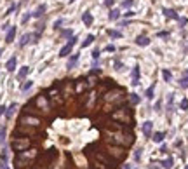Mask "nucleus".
<instances>
[{
  "label": "nucleus",
  "mask_w": 188,
  "mask_h": 169,
  "mask_svg": "<svg viewBox=\"0 0 188 169\" xmlns=\"http://www.w3.org/2000/svg\"><path fill=\"white\" fill-rule=\"evenodd\" d=\"M30 145H31V141L28 140V138H25V140H19V138H16V140L12 141V148L19 154V152H25V150H28L30 148Z\"/></svg>",
  "instance_id": "f257e3e1"
},
{
  "label": "nucleus",
  "mask_w": 188,
  "mask_h": 169,
  "mask_svg": "<svg viewBox=\"0 0 188 169\" xmlns=\"http://www.w3.org/2000/svg\"><path fill=\"white\" fill-rule=\"evenodd\" d=\"M75 44H77V37H70L68 44H66V45H63L61 51H59V58L70 56V52H71V49H73V45H75Z\"/></svg>",
  "instance_id": "f03ea898"
},
{
  "label": "nucleus",
  "mask_w": 188,
  "mask_h": 169,
  "mask_svg": "<svg viewBox=\"0 0 188 169\" xmlns=\"http://www.w3.org/2000/svg\"><path fill=\"white\" fill-rule=\"evenodd\" d=\"M143 134H145L146 138H152V134H153V122L152 120H146L145 124H143Z\"/></svg>",
  "instance_id": "7ed1b4c3"
},
{
  "label": "nucleus",
  "mask_w": 188,
  "mask_h": 169,
  "mask_svg": "<svg viewBox=\"0 0 188 169\" xmlns=\"http://www.w3.org/2000/svg\"><path fill=\"white\" fill-rule=\"evenodd\" d=\"M162 12H164V16H166L167 19H180V16H178V12L174 11V9H162Z\"/></svg>",
  "instance_id": "20e7f679"
},
{
  "label": "nucleus",
  "mask_w": 188,
  "mask_h": 169,
  "mask_svg": "<svg viewBox=\"0 0 188 169\" xmlns=\"http://www.w3.org/2000/svg\"><path fill=\"white\" fill-rule=\"evenodd\" d=\"M136 45H139V47H146V45H150V38L146 35H139L138 38H136Z\"/></svg>",
  "instance_id": "39448f33"
},
{
  "label": "nucleus",
  "mask_w": 188,
  "mask_h": 169,
  "mask_svg": "<svg viewBox=\"0 0 188 169\" xmlns=\"http://www.w3.org/2000/svg\"><path fill=\"white\" fill-rule=\"evenodd\" d=\"M139 78H141V73H139V66L136 65L132 70V85H139Z\"/></svg>",
  "instance_id": "423d86ee"
},
{
  "label": "nucleus",
  "mask_w": 188,
  "mask_h": 169,
  "mask_svg": "<svg viewBox=\"0 0 188 169\" xmlns=\"http://www.w3.org/2000/svg\"><path fill=\"white\" fill-rule=\"evenodd\" d=\"M45 4H40V5H38V7L35 9L33 12H31V18H42V16H44V12H45Z\"/></svg>",
  "instance_id": "0eeeda50"
},
{
  "label": "nucleus",
  "mask_w": 188,
  "mask_h": 169,
  "mask_svg": "<svg viewBox=\"0 0 188 169\" xmlns=\"http://www.w3.org/2000/svg\"><path fill=\"white\" fill-rule=\"evenodd\" d=\"M14 37H16V26H9V30H7V35H5V42L11 44L14 40Z\"/></svg>",
  "instance_id": "6e6552de"
},
{
  "label": "nucleus",
  "mask_w": 188,
  "mask_h": 169,
  "mask_svg": "<svg viewBox=\"0 0 188 169\" xmlns=\"http://www.w3.org/2000/svg\"><path fill=\"white\" fill-rule=\"evenodd\" d=\"M31 37H33V33H25V35L21 37V40H19V47H25L26 44L31 42Z\"/></svg>",
  "instance_id": "1a4fd4ad"
},
{
  "label": "nucleus",
  "mask_w": 188,
  "mask_h": 169,
  "mask_svg": "<svg viewBox=\"0 0 188 169\" xmlns=\"http://www.w3.org/2000/svg\"><path fill=\"white\" fill-rule=\"evenodd\" d=\"M78 56H80V54H73V56H71V58L68 59V63H66V68H68V70L75 68V65L78 63Z\"/></svg>",
  "instance_id": "9d476101"
},
{
  "label": "nucleus",
  "mask_w": 188,
  "mask_h": 169,
  "mask_svg": "<svg viewBox=\"0 0 188 169\" xmlns=\"http://www.w3.org/2000/svg\"><path fill=\"white\" fill-rule=\"evenodd\" d=\"M16 63H18V59H16V56L9 58V61L5 63V68H7L9 71H14V70H16Z\"/></svg>",
  "instance_id": "9b49d317"
},
{
  "label": "nucleus",
  "mask_w": 188,
  "mask_h": 169,
  "mask_svg": "<svg viewBox=\"0 0 188 169\" xmlns=\"http://www.w3.org/2000/svg\"><path fill=\"white\" fill-rule=\"evenodd\" d=\"M28 73H30V66H23V68L18 71V80H23V78L26 77Z\"/></svg>",
  "instance_id": "f8f14e48"
},
{
  "label": "nucleus",
  "mask_w": 188,
  "mask_h": 169,
  "mask_svg": "<svg viewBox=\"0 0 188 169\" xmlns=\"http://www.w3.org/2000/svg\"><path fill=\"white\" fill-rule=\"evenodd\" d=\"M16 108H18V103H12V105L9 106V108H5V117H7V119H11V117L14 115Z\"/></svg>",
  "instance_id": "ddd939ff"
},
{
  "label": "nucleus",
  "mask_w": 188,
  "mask_h": 169,
  "mask_svg": "<svg viewBox=\"0 0 188 169\" xmlns=\"http://www.w3.org/2000/svg\"><path fill=\"white\" fill-rule=\"evenodd\" d=\"M164 138H166V133H153L152 134V140L155 141V143H162Z\"/></svg>",
  "instance_id": "4468645a"
},
{
  "label": "nucleus",
  "mask_w": 188,
  "mask_h": 169,
  "mask_svg": "<svg viewBox=\"0 0 188 169\" xmlns=\"http://www.w3.org/2000/svg\"><path fill=\"white\" fill-rule=\"evenodd\" d=\"M82 21H84V25L91 26V25H92V14H91V12H84V14H82Z\"/></svg>",
  "instance_id": "2eb2a0df"
},
{
  "label": "nucleus",
  "mask_w": 188,
  "mask_h": 169,
  "mask_svg": "<svg viewBox=\"0 0 188 169\" xmlns=\"http://www.w3.org/2000/svg\"><path fill=\"white\" fill-rule=\"evenodd\" d=\"M106 33L111 38H122V31H117V30H106Z\"/></svg>",
  "instance_id": "dca6fc26"
},
{
  "label": "nucleus",
  "mask_w": 188,
  "mask_h": 169,
  "mask_svg": "<svg viewBox=\"0 0 188 169\" xmlns=\"http://www.w3.org/2000/svg\"><path fill=\"white\" fill-rule=\"evenodd\" d=\"M118 18H120V11H118V9H111L110 11V19L111 21H117Z\"/></svg>",
  "instance_id": "f3484780"
},
{
  "label": "nucleus",
  "mask_w": 188,
  "mask_h": 169,
  "mask_svg": "<svg viewBox=\"0 0 188 169\" xmlns=\"http://www.w3.org/2000/svg\"><path fill=\"white\" fill-rule=\"evenodd\" d=\"M162 166L166 169H173V166H174V161H173V157H167L166 161L162 162Z\"/></svg>",
  "instance_id": "a211bd4d"
},
{
  "label": "nucleus",
  "mask_w": 188,
  "mask_h": 169,
  "mask_svg": "<svg viewBox=\"0 0 188 169\" xmlns=\"http://www.w3.org/2000/svg\"><path fill=\"white\" fill-rule=\"evenodd\" d=\"M153 92H155V84H152L148 89H146V92H145V96L148 99H153Z\"/></svg>",
  "instance_id": "6ab92c4d"
},
{
  "label": "nucleus",
  "mask_w": 188,
  "mask_h": 169,
  "mask_svg": "<svg viewBox=\"0 0 188 169\" xmlns=\"http://www.w3.org/2000/svg\"><path fill=\"white\" fill-rule=\"evenodd\" d=\"M174 94H169V98H167V110H169V112H173L174 110Z\"/></svg>",
  "instance_id": "aec40b11"
},
{
  "label": "nucleus",
  "mask_w": 188,
  "mask_h": 169,
  "mask_svg": "<svg viewBox=\"0 0 188 169\" xmlns=\"http://www.w3.org/2000/svg\"><path fill=\"white\" fill-rule=\"evenodd\" d=\"M94 40H96V38H94V35H87V38L82 42V47H89L91 44L94 42Z\"/></svg>",
  "instance_id": "412c9836"
},
{
  "label": "nucleus",
  "mask_w": 188,
  "mask_h": 169,
  "mask_svg": "<svg viewBox=\"0 0 188 169\" xmlns=\"http://www.w3.org/2000/svg\"><path fill=\"white\" fill-rule=\"evenodd\" d=\"M162 77H164L166 82H171V80H173V73H171L169 70H162Z\"/></svg>",
  "instance_id": "4be33fe9"
},
{
  "label": "nucleus",
  "mask_w": 188,
  "mask_h": 169,
  "mask_svg": "<svg viewBox=\"0 0 188 169\" xmlns=\"http://www.w3.org/2000/svg\"><path fill=\"white\" fill-rule=\"evenodd\" d=\"M129 99H131L132 105H139V101H141V98H139L136 92H134V94H129Z\"/></svg>",
  "instance_id": "5701e85b"
},
{
  "label": "nucleus",
  "mask_w": 188,
  "mask_h": 169,
  "mask_svg": "<svg viewBox=\"0 0 188 169\" xmlns=\"http://www.w3.org/2000/svg\"><path fill=\"white\" fill-rule=\"evenodd\" d=\"M31 85H33V82H31V80H26L25 84H21V91L25 92V91H28V89H31Z\"/></svg>",
  "instance_id": "b1692460"
},
{
  "label": "nucleus",
  "mask_w": 188,
  "mask_h": 169,
  "mask_svg": "<svg viewBox=\"0 0 188 169\" xmlns=\"http://www.w3.org/2000/svg\"><path fill=\"white\" fill-rule=\"evenodd\" d=\"M180 87H183V89H188V77L180 78Z\"/></svg>",
  "instance_id": "393cba45"
},
{
  "label": "nucleus",
  "mask_w": 188,
  "mask_h": 169,
  "mask_svg": "<svg viewBox=\"0 0 188 169\" xmlns=\"http://www.w3.org/2000/svg\"><path fill=\"white\" fill-rule=\"evenodd\" d=\"M180 108L181 110H188V99H181V103H180Z\"/></svg>",
  "instance_id": "a878e982"
},
{
  "label": "nucleus",
  "mask_w": 188,
  "mask_h": 169,
  "mask_svg": "<svg viewBox=\"0 0 188 169\" xmlns=\"http://www.w3.org/2000/svg\"><path fill=\"white\" fill-rule=\"evenodd\" d=\"M4 141H5V129L2 127V129H0V145H2Z\"/></svg>",
  "instance_id": "bb28decb"
},
{
  "label": "nucleus",
  "mask_w": 188,
  "mask_h": 169,
  "mask_svg": "<svg viewBox=\"0 0 188 169\" xmlns=\"http://www.w3.org/2000/svg\"><path fill=\"white\" fill-rule=\"evenodd\" d=\"M61 37H64V38H70V37H71V30H63V31H61Z\"/></svg>",
  "instance_id": "cd10ccee"
},
{
  "label": "nucleus",
  "mask_w": 188,
  "mask_h": 169,
  "mask_svg": "<svg viewBox=\"0 0 188 169\" xmlns=\"http://www.w3.org/2000/svg\"><path fill=\"white\" fill-rule=\"evenodd\" d=\"M134 159H136V162H139V159H141V148H136V152H134Z\"/></svg>",
  "instance_id": "c85d7f7f"
},
{
  "label": "nucleus",
  "mask_w": 188,
  "mask_h": 169,
  "mask_svg": "<svg viewBox=\"0 0 188 169\" xmlns=\"http://www.w3.org/2000/svg\"><path fill=\"white\" fill-rule=\"evenodd\" d=\"M63 23H64V19H63V18H59V19H58V21L54 23V28H56V30H59V28H61V25H63Z\"/></svg>",
  "instance_id": "c756f323"
},
{
  "label": "nucleus",
  "mask_w": 188,
  "mask_h": 169,
  "mask_svg": "<svg viewBox=\"0 0 188 169\" xmlns=\"http://www.w3.org/2000/svg\"><path fill=\"white\" fill-rule=\"evenodd\" d=\"M132 4H134V0H124V2H122V7L127 9V7H131Z\"/></svg>",
  "instance_id": "7c9ffc66"
},
{
  "label": "nucleus",
  "mask_w": 188,
  "mask_h": 169,
  "mask_svg": "<svg viewBox=\"0 0 188 169\" xmlns=\"http://www.w3.org/2000/svg\"><path fill=\"white\" fill-rule=\"evenodd\" d=\"M157 37H160V38H169V31H159Z\"/></svg>",
  "instance_id": "2f4dec72"
},
{
  "label": "nucleus",
  "mask_w": 188,
  "mask_h": 169,
  "mask_svg": "<svg viewBox=\"0 0 188 169\" xmlns=\"http://www.w3.org/2000/svg\"><path fill=\"white\" fill-rule=\"evenodd\" d=\"M115 70H124V65L120 63L118 59H115Z\"/></svg>",
  "instance_id": "473e14b6"
},
{
  "label": "nucleus",
  "mask_w": 188,
  "mask_h": 169,
  "mask_svg": "<svg viewBox=\"0 0 188 169\" xmlns=\"http://www.w3.org/2000/svg\"><path fill=\"white\" fill-rule=\"evenodd\" d=\"M160 108H162V99H159V101L155 103V112H160Z\"/></svg>",
  "instance_id": "72a5a7b5"
},
{
  "label": "nucleus",
  "mask_w": 188,
  "mask_h": 169,
  "mask_svg": "<svg viewBox=\"0 0 188 169\" xmlns=\"http://www.w3.org/2000/svg\"><path fill=\"white\" fill-rule=\"evenodd\" d=\"M92 58H94V61H97V58H99V49L92 51Z\"/></svg>",
  "instance_id": "f704fd0d"
},
{
  "label": "nucleus",
  "mask_w": 188,
  "mask_h": 169,
  "mask_svg": "<svg viewBox=\"0 0 188 169\" xmlns=\"http://www.w3.org/2000/svg\"><path fill=\"white\" fill-rule=\"evenodd\" d=\"M113 4H115V0H104V5L106 7H113Z\"/></svg>",
  "instance_id": "c9c22d12"
},
{
  "label": "nucleus",
  "mask_w": 188,
  "mask_h": 169,
  "mask_svg": "<svg viewBox=\"0 0 188 169\" xmlns=\"http://www.w3.org/2000/svg\"><path fill=\"white\" fill-rule=\"evenodd\" d=\"M178 21H180V26H185V25L188 23V19H186V18H180Z\"/></svg>",
  "instance_id": "e433bc0d"
},
{
  "label": "nucleus",
  "mask_w": 188,
  "mask_h": 169,
  "mask_svg": "<svg viewBox=\"0 0 188 169\" xmlns=\"http://www.w3.org/2000/svg\"><path fill=\"white\" fill-rule=\"evenodd\" d=\"M30 18H31V14H25V16H23V19H21V23H26Z\"/></svg>",
  "instance_id": "4c0bfd02"
},
{
  "label": "nucleus",
  "mask_w": 188,
  "mask_h": 169,
  "mask_svg": "<svg viewBox=\"0 0 188 169\" xmlns=\"http://www.w3.org/2000/svg\"><path fill=\"white\" fill-rule=\"evenodd\" d=\"M106 51H108V52H113V51H115V45H106Z\"/></svg>",
  "instance_id": "58836bf2"
},
{
  "label": "nucleus",
  "mask_w": 188,
  "mask_h": 169,
  "mask_svg": "<svg viewBox=\"0 0 188 169\" xmlns=\"http://www.w3.org/2000/svg\"><path fill=\"white\" fill-rule=\"evenodd\" d=\"M2 161H4V162H7V152H5V150L2 152Z\"/></svg>",
  "instance_id": "ea45409f"
},
{
  "label": "nucleus",
  "mask_w": 188,
  "mask_h": 169,
  "mask_svg": "<svg viewBox=\"0 0 188 169\" xmlns=\"http://www.w3.org/2000/svg\"><path fill=\"white\" fill-rule=\"evenodd\" d=\"M132 14H134V12H132V11H127V12H124V16H125V18H131Z\"/></svg>",
  "instance_id": "a19ab883"
},
{
  "label": "nucleus",
  "mask_w": 188,
  "mask_h": 169,
  "mask_svg": "<svg viewBox=\"0 0 188 169\" xmlns=\"http://www.w3.org/2000/svg\"><path fill=\"white\" fill-rule=\"evenodd\" d=\"M14 9H16V5H11V7H9V11H7V12H5V14H11V12H12V11H14Z\"/></svg>",
  "instance_id": "79ce46f5"
},
{
  "label": "nucleus",
  "mask_w": 188,
  "mask_h": 169,
  "mask_svg": "<svg viewBox=\"0 0 188 169\" xmlns=\"http://www.w3.org/2000/svg\"><path fill=\"white\" fill-rule=\"evenodd\" d=\"M2 113H5V106L0 105V115H2Z\"/></svg>",
  "instance_id": "37998d69"
},
{
  "label": "nucleus",
  "mask_w": 188,
  "mask_h": 169,
  "mask_svg": "<svg viewBox=\"0 0 188 169\" xmlns=\"http://www.w3.org/2000/svg\"><path fill=\"white\" fill-rule=\"evenodd\" d=\"M122 169H131V166H124V167H122Z\"/></svg>",
  "instance_id": "c03bdc74"
},
{
  "label": "nucleus",
  "mask_w": 188,
  "mask_h": 169,
  "mask_svg": "<svg viewBox=\"0 0 188 169\" xmlns=\"http://www.w3.org/2000/svg\"><path fill=\"white\" fill-rule=\"evenodd\" d=\"M185 77H188V70H185Z\"/></svg>",
  "instance_id": "a18cd8bd"
},
{
  "label": "nucleus",
  "mask_w": 188,
  "mask_h": 169,
  "mask_svg": "<svg viewBox=\"0 0 188 169\" xmlns=\"http://www.w3.org/2000/svg\"><path fill=\"white\" fill-rule=\"evenodd\" d=\"M0 169H4V166H2V162H0Z\"/></svg>",
  "instance_id": "49530a36"
},
{
  "label": "nucleus",
  "mask_w": 188,
  "mask_h": 169,
  "mask_svg": "<svg viewBox=\"0 0 188 169\" xmlns=\"http://www.w3.org/2000/svg\"><path fill=\"white\" fill-rule=\"evenodd\" d=\"M73 2H75V0H70V4H73Z\"/></svg>",
  "instance_id": "de8ad7c7"
},
{
  "label": "nucleus",
  "mask_w": 188,
  "mask_h": 169,
  "mask_svg": "<svg viewBox=\"0 0 188 169\" xmlns=\"http://www.w3.org/2000/svg\"><path fill=\"white\" fill-rule=\"evenodd\" d=\"M152 169H160V167H155V166H153V167H152Z\"/></svg>",
  "instance_id": "09e8293b"
},
{
  "label": "nucleus",
  "mask_w": 188,
  "mask_h": 169,
  "mask_svg": "<svg viewBox=\"0 0 188 169\" xmlns=\"http://www.w3.org/2000/svg\"><path fill=\"white\" fill-rule=\"evenodd\" d=\"M4 169H9V167H7V166H4Z\"/></svg>",
  "instance_id": "8fccbe9b"
},
{
  "label": "nucleus",
  "mask_w": 188,
  "mask_h": 169,
  "mask_svg": "<svg viewBox=\"0 0 188 169\" xmlns=\"http://www.w3.org/2000/svg\"><path fill=\"white\" fill-rule=\"evenodd\" d=\"M91 169H97V167H91Z\"/></svg>",
  "instance_id": "3c124183"
},
{
  "label": "nucleus",
  "mask_w": 188,
  "mask_h": 169,
  "mask_svg": "<svg viewBox=\"0 0 188 169\" xmlns=\"http://www.w3.org/2000/svg\"><path fill=\"white\" fill-rule=\"evenodd\" d=\"M185 169H188V166H186V167H185Z\"/></svg>",
  "instance_id": "603ef678"
}]
</instances>
